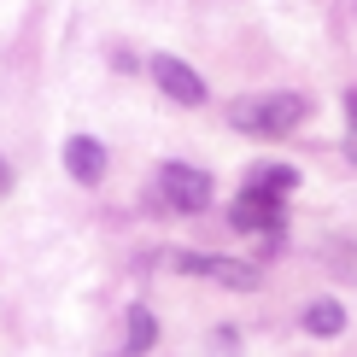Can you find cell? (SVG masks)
Masks as SVG:
<instances>
[{"instance_id": "1", "label": "cell", "mask_w": 357, "mask_h": 357, "mask_svg": "<svg viewBox=\"0 0 357 357\" xmlns=\"http://www.w3.org/2000/svg\"><path fill=\"white\" fill-rule=\"evenodd\" d=\"M305 117H310V100L305 94H281V88H275V94H246V100L229 106V123L241 129V135H264V141L299 129Z\"/></svg>"}, {"instance_id": "2", "label": "cell", "mask_w": 357, "mask_h": 357, "mask_svg": "<svg viewBox=\"0 0 357 357\" xmlns=\"http://www.w3.org/2000/svg\"><path fill=\"white\" fill-rule=\"evenodd\" d=\"M176 270L182 275H205V281H217V287H241V293H252L258 287V270H252V264H241V258H217V252H176Z\"/></svg>"}, {"instance_id": "3", "label": "cell", "mask_w": 357, "mask_h": 357, "mask_svg": "<svg viewBox=\"0 0 357 357\" xmlns=\"http://www.w3.org/2000/svg\"><path fill=\"white\" fill-rule=\"evenodd\" d=\"M158 193H165L170 211H205L211 205V176H205L199 165H165L158 170Z\"/></svg>"}, {"instance_id": "12", "label": "cell", "mask_w": 357, "mask_h": 357, "mask_svg": "<svg viewBox=\"0 0 357 357\" xmlns=\"http://www.w3.org/2000/svg\"><path fill=\"white\" fill-rule=\"evenodd\" d=\"M346 153H351V165H357V129H351V141H346Z\"/></svg>"}, {"instance_id": "8", "label": "cell", "mask_w": 357, "mask_h": 357, "mask_svg": "<svg viewBox=\"0 0 357 357\" xmlns=\"http://www.w3.org/2000/svg\"><path fill=\"white\" fill-rule=\"evenodd\" d=\"M340 328H346V305H340V299H317V305H305V334L334 340Z\"/></svg>"}, {"instance_id": "7", "label": "cell", "mask_w": 357, "mask_h": 357, "mask_svg": "<svg viewBox=\"0 0 357 357\" xmlns=\"http://www.w3.org/2000/svg\"><path fill=\"white\" fill-rule=\"evenodd\" d=\"M246 188H258V193H275V199H287V193L299 188V170H293V165H252V170H246Z\"/></svg>"}, {"instance_id": "5", "label": "cell", "mask_w": 357, "mask_h": 357, "mask_svg": "<svg viewBox=\"0 0 357 357\" xmlns=\"http://www.w3.org/2000/svg\"><path fill=\"white\" fill-rule=\"evenodd\" d=\"M229 222L246 234H281V199L275 193H258V188H241L229 205Z\"/></svg>"}, {"instance_id": "11", "label": "cell", "mask_w": 357, "mask_h": 357, "mask_svg": "<svg viewBox=\"0 0 357 357\" xmlns=\"http://www.w3.org/2000/svg\"><path fill=\"white\" fill-rule=\"evenodd\" d=\"M12 188V170H6V158H0V193H6Z\"/></svg>"}, {"instance_id": "6", "label": "cell", "mask_w": 357, "mask_h": 357, "mask_svg": "<svg viewBox=\"0 0 357 357\" xmlns=\"http://www.w3.org/2000/svg\"><path fill=\"white\" fill-rule=\"evenodd\" d=\"M65 170H70V182H88V188H94L100 176H106V146H100L94 135H70V141H65Z\"/></svg>"}, {"instance_id": "4", "label": "cell", "mask_w": 357, "mask_h": 357, "mask_svg": "<svg viewBox=\"0 0 357 357\" xmlns=\"http://www.w3.org/2000/svg\"><path fill=\"white\" fill-rule=\"evenodd\" d=\"M153 82L165 88L176 106H205V77L193 65H182L176 53H153Z\"/></svg>"}, {"instance_id": "10", "label": "cell", "mask_w": 357, "mask_h": 357, "mask_svg": "<svg viewBox=\"0 0 357 357\" xmlns=\"http://www.w3.org/2000/svg\"><path fill=\"white\" fill-rule=\"evenodd\" d=\"M346 112H351V129H357V88H351V94H346Z\"/></svg>"}, {"instance_id": "9", "label": "cell", "mask_w": 357, "mask_h": 357, "mask_svg": "<svg viewBox=\"0 0 357 357\" xmlns=\"http://www.w3.org/2000/svg\"><path fill=\"white\" fill-rule=\"evenodd\" d=\"M158 346V322H153V310H129V340H123V351H117V357H146V351H153Z\"/></svg>"}]
</instances>
